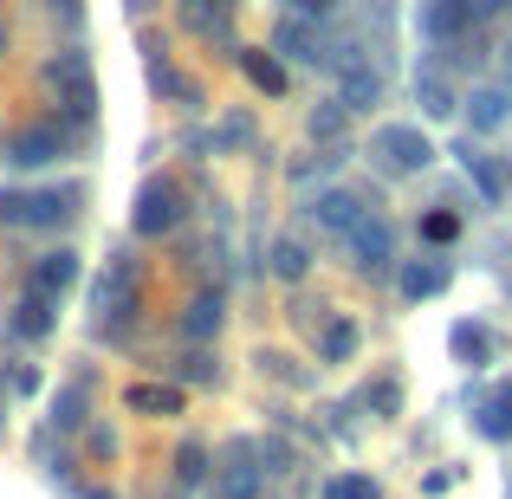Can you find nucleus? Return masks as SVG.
Returning a JSON list of instances; mask_svg holds the SVG:
<instances>
[{
	"label": "nucleus",
	"instance_id": "obj_20",
	"mask_svg": "<svg viewBox=\"0 0 512 499\" xmlns=\"http://www.w3.org/2000/svg\"><path fill=\"white\" fill-rule=\"evenodd\" d=\"M124 409H137V415H182V383H130Z\"/></svg>",
	"mask_w": 512,
	"mask_h": 499
},
{
	"label": "nucleus",
	"instance_id": "obj_42",
	"mask_svg": "<svg viewBox=\"0 0 512 499\" xmlns=\"http://www.w3.org/2000/svg\"><path fill=\"white\" fill-rule=\"evenodd\" d=\"M156 7V0H130V13H150Z\"/></svg>",
	"mask_w": 512,
	"mask_h": 499
},
{
	"label": "nucleus",
	"instance_id": "obj_28",
	"mask_svg": "<svg viewBox=\"0 0 512 499\" xmlns=\"http://www.w3.org/2000/svg\"><path fill=\"white\" fill-rule=\"evenodd\" d=\"M208 480V448L201 441H182L175 448V487H201Z\"/></svg>",
	"mask_w": 512,
	"mask_h": 499
},
{
	"label": "nucleus",
	"instance_id": "obj_15",
	"mask_svg": "<svg viewBox=\"0 0 512 499\" xmlns=\"http://www.w3.org/2000/svg\"><path fill=\"white\" fill-rule=\"evenodd\" d=\"M467 26H474V13H467V0H422V39H435V46H448V39H461Z\"/></svg>",
	"mask_w": 512,
	"mask_h": 499
},
{
	"label": "nucleus",
	"instance_id": "obj_31",
	"mask_svg": "<svg viewBox=\"0 0 512 499\" xmlns=\"http://www.w3.org/2000/svg\"><path fill=\"white\" fill-rule=\"evenodd\" d=\"M175 383H221V363H214V350H188V357L175 363Z\"/></svg>",
	"mask_w": 512,
	"mask_h": 499
},
{
	"label": "nucleus",
	"instance_id": "obj_21",
	"mask_svg": "<svg viewBox=\"0 0 512 499\" xmlns=\"http://www.w3.org/2000/svg\"><path fill=\"white\" fill-rule=\"evenodd\" d=\"M227 13H234V0H182V26L188 33H201V39L221 33V46H234V39H227Z\"/></svg>",
	"mask_w": 512,
	"mask_h": 499
},
{
	"label": "nucleus",
	"instance_id": "obj_11",
	"mask_svg": "<svg viewBox=\"0 0 512 499\" xmlns=\"http://www.w3.org/2000/svg\"><path fill=\"white\" fill-rule=\"evenodd\" d=\"M273 46L286 52V59H299V65H331L325 39H318V26H305V13H292V20L273 26Z\"/></svg>",
	"mask_w": 512,
	"mask_h": 499
},
{
	"label": "nucleus",
	"instance_id": "obj_44",
	"mask_svg": "<svg viewBox=\"0 0 512 499\" xmlns=\"http://www.w3.org/2000/svg\"><path fill=\"white\" fill-rule=\"evenodd\" d=\"M0 415H7V409H0ZM0 428H7V422H0Z\"/></svg>",
	"mask_w": 512,
	"mask_h": 499
},
{
	"label": "nucleus",
	"instance_id": "obj_12",
	"mask_svg": "<svg viewBox=\"0 0 512 499\" xmlns=\"http://www.w3.org/2000/svg\"><path fill=\"white\" fill-rule=\"evenodd\" d=\"M312 221L325 227V234H357V227H363V195H350V188H325V195L312 201Z\"/></svg>",
	"mask_w": 512,
	"mask_h": 499
},
{
	"label": "nucleus",
	"instance_id": "obj_32",
	"mask_svg": "<svg viewBox=\"0 0 512 499\" xmlns=\"http://www.w3.org/2000/svg\"><path fill=\"white\" fill-rule=\"evenodd\" d=\"M363 402L376 409V422H389V415H402V383H396V376H376Z\"/></svg>",
	"mask_w": 512,
	"mask_h": 499
},
{
	"label": "nucleus",
	"instance_id": "obj_17",
	"mask_svg": "<svg viewBox=\"0 0 512 499\" xmlns=\"http://www.w3.org/2000/svg\"><path fill=\"white\" fill-rule=\"evenodd\" d=\"M266 273H273L279 286H299V279L312 273V247H305L299 234H279L273 247H266Z\"/></svg>",
	"mask_w": 512,
	"mask_h": 499
},
{
	"label": "nucleus",
	"instance_id": "obj_22",
	"mask_svg": "<svg viewBox=\"0 0 512 499\" xmlns=\"http://www.w3.org/2000/svg\"><path fill=\"white\" fill-rule=\"evenodd\" d=\"M506 117H512V98H506V91H474V98H467V130H474V137H487V130H500L506 124Z\"/></svg>",
	"mask_w": 512,
	"mask_h": 499
},
{
	"label": "nucleus",
	"instance_id": "obj_24",
	"mask_svg": "<svg viewBox=\"0 0 512 499\" xmlns=\"http://www.w3.org/2000/svg\"><path fill=\"white\" fill-rule=\"evenodd\" d=\"M240 72L253 78V91H266V98H286V65H279L273 52H240Z\"/></svg>",
	"mask_w": 512,
	"mask_h": 499
},
{
	"label": "nucleus",
	"instance_id": "obj_30",
	"mask_svg": "<svg viewBox=\"0 0 512 499\" xmlns=\"http://www.w3.org/2000/svg\"><path fill=\"white\" fill-rule=\"evenodd\" d=\"M422 240H428V247H454V240H461V214L428 208V214H422Z\"/></svg>",
	"mask_w": 512,
	"mask_h": 499
},
{
	"label": "nucleus",
	"instance_id": "obj_27",
	"mask_svg": "<svg viewBox=\"0 0 512 499\" xmlns=\"http://www.w3.org/2000/svg\"><path fill=\"white\" fill-rule=\"evenodd\" d=\"M52 428H85V383H65L59 396H52Z\"/></svg>",
	"mask_w": 512,
	"mask_h": 499
},
{
	"label": "nucleus",
	"instance_id": "obj_41",
	"mask_svg": "<svg viewBox=\"0 0 512 499\" xmlns=\"http://www.w3.org/2000/svg\"><path fill=\"white\" fill-rule=\"evenodd\" d=\"M52 7H59V13H78V7H85V0H52Z\"/></svg>",
	"mask_w": 512,
	"mask_h": 499
},
{
	"label": "nucleus",
	"instance_id": "obj_3",
	"mask_svg": "<svg viewBox=\"0 0 512 499\" xmlns=\"http://www.w3.org/2000/svg\"><path fill=\"white\" fill-rule=\"evenodd\" d=\"M46 78L59 85V104H65V117H72V124H91V117H98V78H91L85 52H65Z\"/></svg>",
	"mask_w": 512,
	"mask_h": 499
},
{
	"label": "nucleus",
	"instance_id": "obj_16",
	"mask_svg": "<svg viewBox=\"0 0 512 499\" xmlns=\"http://www.w3.org/2000/svg\"><path fill=\"white\" fill-rule=\"evenodd\" d=\"M221 325H227V299L221 292H195L182 312V337L188 344H208V337H221Z\"/></svg>",
	"mask_w": 512,
	"mask_h": 499
},
{
	"label": "nucleus",
	"instance_id": "obj_39",
	"mask_svg": "<svg viewBox=\"0 0 512 499\" xmlns=\"http://www.w3.org/2000/svg\"><path fill=\"white\" fill-rule=\"evenodd\" d=\"M500 7H506V0H467V13H474V20H493Z\"/></svg>",
	"mask_w": 512,
	"mask_h": 499
},
{
	"label": "nucleus",
	"instance_id": "obj_23",
	"mask_svg": "<svg viewBox=\"0 0 512 499\" xmlns=\"http://www.w3.org/2000/svg\"><path fill=\"white\" fill-rule=\"evenodd\" d=\"M448 350H454L461 363H474V370H480V363H493V350H500V344H493L487 325H454V331H448Z\"/></svg>",
	"mask_w": 512,
	"mask_h": 499
},
{
	"label": "nucleus",
	"instance_id": "obj_4",
	"mask_svg": "<svg viewBox=\"0 0 512 499\" xmlns=\"http://www.w3.org/2000/svg\"><path fill=\"white\" fill-rule=\"evenodd\" d=\"M253 461H260L253 441H227V467H214V499H260L266 467H253Z\"/></svg>",
	"mask_w": 512,
	"mask_h": 499
},
{
	"label": "nucleus",
	"instance_id": "obj_7",
	"mask_svg": "<svg viewBox=\"0 0 512 499\" xmlns=\"http://www.w3.org/2000/svg\"><path fill=\"white\" fill-rule=\"evenodd\" d=\"M350 253H357V273H363V279L389 273V260H396V234H389L383 214H363V227L350 234Z\"/></svg>",
	"mask_w": 512,
	"mask_h": 499
},
{
	"label": "nucleus",
	"instance_id": "obj_10",
	"mask_svg": "<svg viewBox=\"0 0 512 499\" xmlns=\"http://www.w3.org/2000/svg\"><path fill=\"white\" fill-rule=\"evenodd\" d=\"M78 201H85V188L65 182V188H33L26 195V227H65L78 214Z\"/></svg>",
	"mask_w": 512,
	"mask_h": 499
},
{
	"label": "nucleus",
	"instance_id": "obj_40",
	"mask_svg": "<svg viewBox=\"0 0 512 499\" xmlns=\"http://www.w3.org/2000/svg\"><path fill=\"white\" fill-rule=\"evenodd\" d=\"M78 499H117V493H98V487H78Z\"/></svg>",
	"mask_w": 512,
	"mask_h": 499
},
{
	"label": "nucleus",
	"instance_id": "obj_25",
	"mask_svg": "<svg viewBox=\"0 0 512 499\" xmlns=\"http://www.w3.org/2000/svg\"><path fill=\"white\" fill-rule=\"evenodd\" d=\"M150 85L163 91V98H175V104H188V111H195V104H201V85H195V78H188V72H175L169 59H150Z\"/></svg>",
	"mask_w": 512,
	"mask_h": 499
},
{
	"label": "nucleus",
	"instance_id": "obj_37",
	"mask_svg": "<svg viewBox=\"0 0 512 499\" xmlns=\"http://www.w3.org/2000/svg\"><path fill=\"white\" fill-rule=\"evenodd\" d=\"M221 143H234V150H240V143H253V124H247V117H227V124H221Z\"/></svg>",
	"mask_w": 512,
	"mask_h": 499
},
{
	"label": "nucleus",
	"instance_id": "obj_36",
	"mask_svg": "<svg viewBox=\"0 0 512 499\" xmlns=\"http://www.w3.org/2000/svg\"><path fill=\"white\" fill-rule=\"evenodd\" d=\"M85 454H91V461H111V454H117V435H111V428H91V435H85Z\"/></svg>",
	"mask_w": 512,
	"mask_h": 499
},
{
	"label": "nucleus",
	"instance_id": "obj_26",
	"mask_svg": "<svg viewBox=\"0 0 512 499\" xmlns=\"http://www.w3.org/2000/svg\"><path fill=\"white\" fill-rule=\"evenodd\" d=\"M357 357V325L350 318H331L325 331H318V363H350Z\"/></svg>",
	"mask_w": 512,
	"mask_h": 499
},
{
	"label": "nucleus",
	"instance_id": "obj_1",
	"mask_svg": "<svg viewBox=\"0 0 512 499\" xmlns=\"http://www.w3.org/2000/svg\"><path fill=\"white\" fill-rule=\"evenodd\" d=\"M182 188L169 182V175H156V182H143L137 188V208H130V234L137 240H163V234H175L182 227Z\"/></svg>",
	"mask_w": 512,
	"mask_h": 499
},
{
	"label": "nucleus",
	"instance_id": "obj_9",
	"mask_svg": "<svg viewBox=\"0 0 512 499\" xmlns=\"http://www.w3.org/2000/svg\"><path fill=\"white\" fill-rule=\"evenodd\" d=\"M396 286H402V299H409V305L441 299V292L454 286V266L441 260V253H428V260H409V266H402V279H396Z\"/></svg>",
	"mask_w": 512,
	"mask_h": 499
},
{
	"label": "nucleus",
	"instance_id": "obj_18",
	"mask_svg": "<svg viewBox=\"0 0 512 499\" xmlns=\"http://www.w3.org/2000/svg\"><path fill=\"white\" fill-rule=\"evenodd\" d=\"M461 163H467V175H474V188H480L487 208H500V201L512 195V163H506V156H474V150H467Z\"/></svg>",
	"mask_w": 512,
	"mask_h": 499
},
{
	"label": "nucleus",
	"instance_id": "obj_43",
	"mask_svg": "<svg viewBox=\"0 0 512 499\" xmlns=\"http://www.w3.org/2000/svg\"><path fill=\"white\" fill-rule=\"evenodd\" d=\"M0 46H7V20H0Z\"/></svg>",
	"mask_w": 512,
	"mask_h": 499
},
{
	"label": "nucleus",
	"instance_id": "obj_38",
	"mask_svg": "<svg viewBox=\"0 0 512 499\" xmlns=\"http://www.w3.org/2000/svg\"><path fill=\"white\" fill-rule=\"evenodd\" d=\"M286 7H292V13H305V20H325L338 0H286Z\"/></svg>",
	"mask_w": 512,
	"mask_h": 499
},
{
	"label": "nucleus",
	"instance_id": "obj_13",
	"mask_svg": "<svg viewBox=\"0 0 512 499\" xmlns=\"http://www.w3.org/2000/svg\"><path fill=\"white\" fill-rule=\"evenodd\" d=\"M26 286H39L46 299H65V292L78 286V253H72V247L39 253V260H33V279H26Z\"/></svg>",
	"mask_w": 512,
	"mask_h": 499
},
{
	"label": "nucleus",
	"instance_id": "obj_33",
	"mask_svg": "<svg viewBox=\"0 0 512 499\" xmlns=\"http://www.w3.org/2000/svg\"><path fill=\"white\" fill-rule=\"evenodd\" d=\"M318 499H376V480H363V474H338V480H325V487H318Z\"/></svg>",
	"mask_w": 512,
	"mask_h": 499
},
{
	"label": "nucleus",
	"instance_id": "obj_35",
	"mask_svg": "<svg viewBox=\"0 0 512 499\" xmlns=\"http://www.w3.org/2000/svg\"><path fill=\"white\" fill-rule=\"evenodd\" d=\"M0 227H26V188H0Z\"/></svg>",
	"mask_w": 512,
	"mask_h": 499
},
{
	"label": "nucleus",
	"instance_id": "obj_34",
	"mask_svg": "<svg viewBox=\"0 0 512 499\" xmlns=\"http://www.w3.org/2000/svg\"><path fill=\"white\" fill-rule=\"evenodd\" d=\"M344 111H350V104L338 98V104H318V111H312V137H344Z\"/></svg>",
	"mask_w": 512,
	"mask_h": 499
},
{
	"label": "nucleus",
	"instance_id": "obj_14",
	"mask_svg": "<svg viewBox=\"0 0 512 499\" xmlns=\"http://www.w3.org/2000/svg\"><path fill=\"white\" fill-rule=\"evenodd\" d=\"M52 312H59V299H46V292H39V286H26L20 299H13L7 325L20 331V337H52V325H59V318H52Z\"/></svg>",
	"mask_w": 512,
	"mask_h": 499
},
{
	"label": "nucleus",
	"instance_id": "obj_19",
	"mask_svg": "<svg viewBox=\"0 0 512 499\" xmlns=\"http://www.w3.org/2000/svg\"><path fill=\"white\" fill-rule=\"evenodd\" d=\"M474 428L487 441H512V383H493L487 396L474 402Z\"/></svg>",
	"mask_w": 512,
	"mask_h": 499
},
{
	"label": "nucleus",
	"instance_id": "obj_5",
	"mask_svg": "<svg viewBox=\"0 0 512 499\" xmlns=\"http://www.w3.org/2000/svg\"><path fill=\"white\" fill-rule=\"evenodd\" d=\"M7 169H46V163H59L65 156V130L59 124H26V130H13L7 137Z\"/></svg>",
	"mask_w": 512,
	"mask_h": 499
},
{
	"label": "nucleus",
	"instance_id": "obj_8",
	"mask_svg": "<svg viewBox=\"0 0 512 499\" xmlns=\"http://www.w3.org/2000/svg\"><path fill=\"white\" fill-rule=\"evenodd\" d=\"M331 65H338V78H344V104H350V111H370V104H383V78H376L370 65L357 59V46H338V59H331Z\"/></svg>",
	"mask_w": 512,
	"mask_h": 499
},
{
	"label": "nucleus",
	"instance_id": "obj_29",
	"mask_svg": "<svg viewBox=\"0 0 512 499\" xmlns=\"http://www.w3.org/2000/svg\"><path fill=\"white\" fill-rule=\"evenodd\" d=\"M415 98H422V117H454V111H461V104H454V91L441 85L435 72H428V78H415Z\"/></svg>",
	"mask_w": 512,
	"mask_h": 499
},
{
	"label": "nucleus",
	"instance_id": "obj_2",
	"mask_svg": "<svg viewBox=\"0 0 512 499\" xmlns=\"http://www.w3.org/2000/svg\"><path fill=\"white\" fill-rule=\"evenodd\" d=\"M370 156H376L389 175H422L428 163H435V143H428L415 124H383V130L370 137Z\"/></svg>",
	"mask_w": 512,
	"mask_h": 499
},
{
	"label": "nucleus",
	"instance_id": "obj_6",
	"mask_svg": "<svg viewBox=\"0 0 512 499\" xmlns=\"http://www.w3.org/2000/svg\"><path fill=\"white\" fill-rule=\"evenodd\" d=\"M98 312H111L117 325L137 318V260H130V253H111V266H104V279H98Z\"/></svg>",
	"mask_w": 512,
	"mask_h": 499
}]
</instances>
